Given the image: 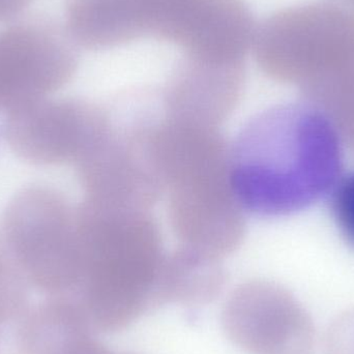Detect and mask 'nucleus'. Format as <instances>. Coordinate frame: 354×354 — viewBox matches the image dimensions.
Returning a JSON list of instances; mask_svg holds the SVG:
<instances>
[{"mask_svg":"<svg viewBox=\"0 0 354 354\" xmlns=\"http://www.w3.org/2000/svg\"><path fill=\"white\" fill-rule=\"evenodd\" d=\"M343 164L338 129L308 102L280 104L254 116L230 149L237 200L264 218L297 214L330 195Z\"/></svg>","mask_w":354,"mask_h":354,"instance_id":"nucleus-1","label":"nucleus"},{"mask_svg":"<svg viewBox=\"0 0 354 354\" xmlns=\"http://www.w3.org/2000/svg\"><path fill=\"white\" fill-rule=\"evenodd\" d=\"M82 281L75 299L93 330H124L166 303L162 277L166 253L149 210L78 206Z\"/></svg>","mask_w":354,"mask_h":354,"instance_id":"nucleus-2","label":"nucleus"},{"mask_svg":"<svg viewBox=\"0 0 354 354\" xmlns=\"http://www.w3.org/2000/svg\"><path fill=\"white\" fill-rule=\"evenodd\" d=\"M2 243L27 283L75 297L82 281L78 206L48 187L23 189L2 218Z\"/></svg>","mask_w":354,"mask_h":354,"instance_id":"nucleus-3","label":"nucleus"},{"mask_svg":"<svg viewBox=\"0 0 354 354\" xmlns=\"http://www.w3.org/2000/svg\"><path fill=\"white\" fill-rule=\"evenodd\" d=\"M253 47L272 78L315 80L354 64V14L322 3L286 8L256 28Z\"/></svg>","mask_w":354,"mask_h":354,"instance_id":"nucleus-4","label":"nucleus"},{"mask_svg":"<svg viewBox=\"0 0 354 354\" xmlns=\"http://www.w3.org/2000/svg\"><path fill=\"white\" fill-rule=\"evenodd\" d=\"M168 214L183 247L222 260L245 236V218L231 183L230 163L191 170L168 185Z\"/></svg>","mask_w":354,"mask_h":354,"instance_id":"nucleus-5","label":"nucleus"},{"mask_svg":"<svg viewBox=\"0 0 354 354\" xmlns=\"http://www.w3.org/2000/svg\"><path fill=\"white\" fill-rule=\"evenodd\" d=\"M153 122L113 120L97 145L77 164L85 200L129 209L149 210L165 192L151 155Z\"/></svg>","mask_w":354,"mask_h":354,"instance_id":"nucleus-6","label":"nucleus"},{"mask_svg":"<svg viewBox=\"0 0 354 354\" xmlns=\"http://www.w3.org/2000/svg\"><path fill=\"white\" fill-rule=\"evenodd\" d=\"M111 122V114L101 106L49 97L8 114L4 136L17 157L27 163L76 166Z\"/></svg>","mask_w":354,"mask_h":354,"instance_id":"nucleus-7","label":"nucleus"},{"mask_svg":"<svg viewBox=\"0 0 354 354\" xmlns=\"http://www.w3.org/2000/svg\"><path fill=\"white\" fill-rule=\"evenodd\" d=\"M256 28L243 0H149L147 37L176 44L193 57L243 60Z\"/></svg>","mask_w":354,"mask_h":354,"instance_id":"nucleus-8","label":"nucleus"},{"mask_svg":"<svg viewBox=\"0 0 354 354\" xmlns=\"http://www.w3.org/2000/svg\"><path fill=\"white\" fill-rule=\"evenodd\" d=\"M228 338L251 354H312L315 332L303 306L280 285L254 280L239 285L222 315Z\"/></svg>","mask_w":354,"mask_h":354,"instance_id":"nucleus-9","label":"nucleus"},{"mask_svg":"<svg viewBox=\"0 0 354 354\" xmlns=\"http://www.w3.org/2000/svg\"><path fill=\"white\" fill-rule=\"evenodd\" d=\"M73 44L44 23L0 31V111L12 113L70 82L77 68Z\"/></svg>","mask_w":354,"mask_h":354,"instance_id":"nucleus-10","label":"nucleus"},{"mask_svg":"<svg viewBox=\"0 0 354 354\" xmlns=\"http://www.w3.org/2000/svg\"><path fill=\"white\" fill-rule=\"evenodd\" d=\"M245 78L243 60L224 62L185 55L164 89V116L220 129L241 101Z\"/></svg>","mask_w":354,"mask_h":354,"instance_id":"nucleus-11","label":"nucleus"},{"mask_svg":"<svg viewBox=\"0 0 354 354\" xmlns=\"http://www.w3.org/2000/svg\"><path fill=\"white\" fill-rule=\"evenodd\" d=\"M66 30L73 43L108 49L145 37V0H66Z\"/></svg>","mask_w":354,"mask_h":354,"instance_id":"nucleus-12","label":"nucleus"},{"mask_svg":"<svg viewBox=\"0 0 354 354\" xmlns=\"http://www.w3.org/2000/svg\"><path fill=\"white\" fill-rule=\"evenodd\" d=\"M226 283V270L221 259L180 247L166 254L163 264L166 303L202 306L220 295Z\"/></svg>","mask_w":354,"mask_h":354,"instance_id":"nucleus-13","label":"nucleus"},{"mask_svg":"<svg viewBox=\"0 0 354 354\" xmlns=\"http://www.w3.org/2000/svg\"><path fill=\"white\" fill-rule=\"evenodd\" d=\"M330 195V210L339 232L354 249V171L341 176Z\"/></svg>","mask_w":354,"mask_h":354,"instance_id":"nucleus-14","label":"nucleus"},{"mask_svg":"<svg viewBox=\"0 0 354 354\" xmlns=\"http://www.w3.org/2000/svg\"><path fill=\"white\" fill-rule=\"evenodd\" d=\"M326 354H354V308L342 312L328 328Z\"/></svg>","mask_w":354,"mask_h":354,"instance_id":"nucleus-15","label":"nucleus"},{"mask_svg":"<svg viewBox=\"0 0 354 354\" xmlns=\"http://www.w3.org/2000/svg\"><path fill=\"white\" fill-rule=\"evenodd\" d=\"M32 0H0V21L14 18L22 12Z\"/></svg>","mask_w":354,"mask_h":354,"instance_id":"nucleus-16","label":"nucleus"},{"mask_svg":"<svg viewBox=\"0 0 354 354\" xmlns=\"http://www.w3.org/2000/svg\"><path fill=\"white\" fill-rule=\"evenodd\" d=\"M341 3L345 4V6H351L354 8V0H338Z\"/></svg>","mask_w":354,"mask_h":354,"instance_id":"nucleus-17","label":"nucleus"}]
</instances>
